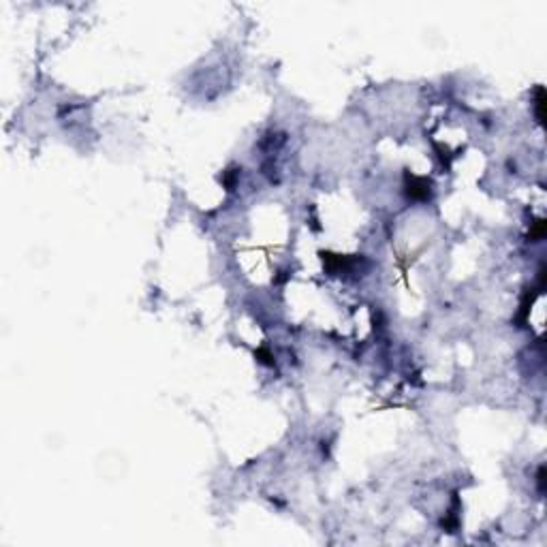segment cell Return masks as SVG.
Masks as SVG:
<instances>
[{"label": "cell", "mask_w": 547, "mask_h": 547, "mask_svg": "<svg viewBox=\"0 0 547 547\" xmlns=\"http://www.w3.org/2000/svg\"><path fill=\"white\" fill-rule=\"evenodd\" d=\"M406 192H409L410 199L426 201L430 197V182L426 178H417L412 173H406Z\"/></svg>", "instance_id": "1"}, {"label": "cell", "mask_w": 547, "mask_h": 547, "mask_svg": "<svg viewBox=\"0 0 547 547\" xmlns=\"http://www.w3.org/2000/svg\"><path fill=\"white\" fill-rule=\"evenodd\" d=\"M543 107H545V92H543V88L539 85V88H537V99H534V111H537L539 124H543V118H545Z\"/></svg>", "instance_id": "3"}, {"label": "cell", "mask_w": 547, "mask_h": 547, "mask_svg": "<svg viewBox=\"0 0 547 547\" xmlns=\"http://www.w3.org/2000/svg\"><path fill=\"white\" fill-rule=\"evenodd\" d=\"M537 483H539V492H541V494H543V492H545V468H543V466H541V468H539V475H537Z\"/></svg>", "instance_id": "4"}, {"label": "cell", "mask_w": 547, "mask_h": 547, "mask_svg": "<svg viewBox=\"0 0 547 547\" xmlns=\"http://www.w3.org/2000/svg\"><path fill=\"white\" fill-rule=\"evenodd\" d=\"M323 263L327 267V272L331 274H340V272H348L353 265V261L348 256H342V255H329V253H323Z\"/></svg>", "instance_id": "2"}, {"label": "cell", "mask_w": 547, "mask_h": 547, "mask_svg": "<svg viewBox=\"0 0 547 547\" xmlns=\"http://www.w3.org/2000/svg\"><path fill=\"white\" fill-rule=\"evenodd\" d=\"M256 357H263V359H261V361H263V363H267V366H272V363H274V361H272V355H270V353L265 351V348H259V351H256Z\"/></svg>", "instance_id": "5"}]
</instances>
